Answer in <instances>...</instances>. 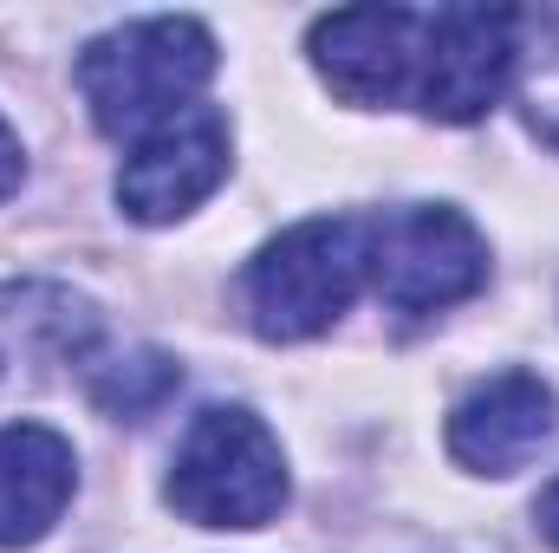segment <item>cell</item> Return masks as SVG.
Here are the masks:
<instances>
[{"instance_id": "cell-6", "label": "cell", "mask_w": 559, "mask_h": 553, "mask_svg": "<svg viewBox=\"0 0 559 553\" xmlns=\"http://www.w3.org/2000/svg\"><path fill=\"white\" fill-rule=\"evenodd\" d=\"M228 176V118L215 105H189L169 125H156L150 138H138V150L118 169V209L163 228L176 215H189L195 202H209Z\"/></svg>"}, {"instance_id": "cell-12", "label": "cell", "mask_w": 559, "mask_h": 553, "mask_svg": "<svg viewBox=\"0 0 559 553\" xmlns=\"http://www.w3.org/2000/svg\"><path fill=\"white\" fill-rule=\"evenodd\" d=\"M182 372L163 358V352H131V358H111V365H92V404L111 416H156L169 398H176Z\"/></svg>"}, {"instance_id": "cell-13", "label": "cell", "mask_w": 559, "mask_h": 553, "mask_svg": "<svg viewBox=\"0 0 559 553\" xmlns=\"http://www.w3.org/2000/svg\"><path fill=\"white\" fill-rule=\"evenodd\" d=\"M20 176H26V150H20V138H13L7 118H0V202L20 189Z\"/></svg>"}, {"instance_id": "cell-1", "label": "cell", "mask_w": 559, "mask_h": 553, "mask_svg": "<svg viewBox=\"0 0 559 553\" xmlns=\"http://www.w3.org/2000/svg\"><path fill=\"white\" fill-rule=\"evenodd\" d=\"M215 72V39L202 20L182 13H156V20H131L111 26L105 39L85 46L79 59V92L85 111L105 138H150L156 125H169L176 111L195 105V92Z\"/></svg>"}, {"instance_id": "cell-4", "label": "cell", "mask_w": 559, "mask_h": 553, "mask_svg": "<svg viewBox=\"0 0 559 553\" xmlns=\"http://www.w3.org/2000/svg\"><path fill=\"white\" fill-rule=\"evenodd\" d=\"M488 280V248L462 209L411 202L371 222V286L391 313H442Z\"/></svg>"}, {"instance_id": "cell-2", "label": "cell", "mask_w": 559, "mask_h": 553, "mask_svg": "<svg viewBox=\"0 0 559 553\" xmlns=\"http://www.w3.org/2000/svg\"><path fill=\"white\" fill-rule=\"evenodd\" d=\"M371 280V222L365 215H312L299 228L274 235L248 261V319L261 339H312L325 332L358 286Z\"/></svg>"}, {"instance_id": "cell-5", "label": "cell", "mask_w": 559, "mask_h": 553, "mask_svg": "<svg viewBox=\"0 0 559 553\" xmlns=\"http://www.w3.org/2000/svg\"><path fill=\"white\" fill-rule=\"evenodd\" d=\"M521 59V13L514 7H436L423 13L417 105L436 125H475L514 79Z\"/></svg>"}, {"instance_id": "cell-7", "label": "cell", "mask_w": 559, "mask_h": 553, "mask_svg": "<svg viewBox=\"0 0 559 553\" xmlns=\"http://www.w3.org/2000/svg\"><path fill=\"white\" fill-rule=\"evenodd\" d=\"M319 79L345 105H397L417 92L423 66V13L417 7H345L312 20L306 39Z\"/></svg>"}, {"instance_id": "cell-8", "label": "cell", "mask_w": 559, "mask_h": 553, "mask_svg": "<svg viewBox=\"0 0 559 553\" xmlns=\"http://www.w3.org/2000/svg\"><path fill=\"white\" fill-rule=\"evenodd\" d=\"M559 430V398L534 372H501L475 385L449 416V456L475 475H514L527 469Z\"/></svg>"}, {"instance_id": "cell-11", "label": "cell", "mask_w": 559, "mask_h": 553, "mask_svg": "<svg viewBox=\"0 0 559 553\" xmlns=\"http://www.w3.org/2000/svg\"><path fill=\"white\" fill-rule=\"evenodd\" d=\"M521 111L540 138L559 150V7L521 13V59H514Z\"/></svg>"}, {"instance_id": "cell-10", "label": "cell", "mask_w": 559, "mask_h": 553, "mask_svg": "<svg viewBox=\"0 0 559 553\" xmlns=\"http://www.w3.org/2000/svg\"><path fill=\"white\" fill-rule=\"evenodd\" d=\"M98 339V313L46 280H20L0 286V378H13L20 365H72L85 358Z\"/></svg>"}, {"instance_id": "cell-9", "label": "cell", "mask_w": 559, "mask_h": 553, "mask_svg": "<svg viewBox=\"0 0 559 553\" xmlns=\"http://www.w3.org/2000/svg\"><path fill=\"white\" fill-rule=\"evenodd\" d=\"M72 443L46 423L0 430V548H33L72 502Z\"/></svg>"}, {"instance_id": "cell-3", "label": "cell", "mask_w": 559, "mask_h": 553, "mask_svg": "<svg viewBox=\"0 0 559 553\" xmlns=\"http://www.w3.org/2000/svg\"><path fill=\"white\" fill-rule=\"evenodd\" d=\"M169 508L195 528H267L286 508V456L241 404H209L169 462Z\"/></svg>"}, {"instance_id": "cell-14", "label": "cell", "mask_w": 559, "mask_h": 553, "mask_svg": "<svg viewBox=\"0 0 559 553\" xmlns=\"http://www.w3.org/2000/svg\"><path fill=\"white\" fill-rule=\"evenodd\" d=\"M534 521H540V534H547V541L559 548V482L547 489V495H540V502H534Z\"/></svg>"}]
</instances>
